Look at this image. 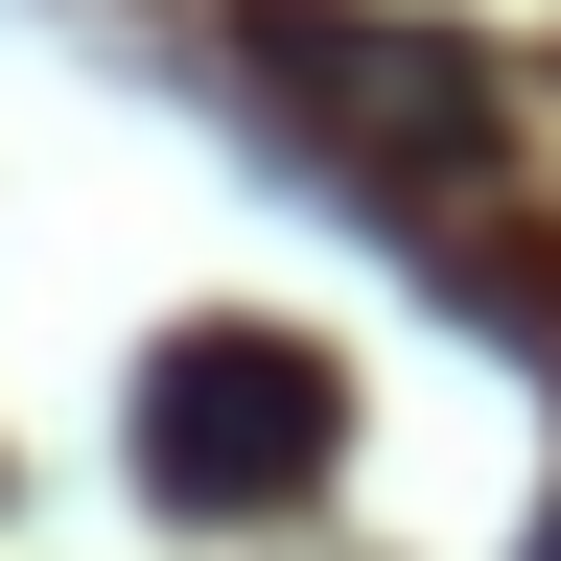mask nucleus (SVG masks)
<instances>
[{
    "label": "nucleus",
    "instance_id": "7ed1b4c3",
    "mask_svg": "<svg viewBox=\"0 0 561 561\" xmlns=\"http://www.w3.org/2000/svg\"><path fill=\"white\" fill-rule=\"evenodd\" d=\"M538 561H561V515H538Z\"/></svg>",
    "mask_w": 561,
    "mask_h": 561
},
{
    "label": "nucleus",
    "instance_id": "f257e3e1",
    "mask_svg": "<svg viewBox=\"0 0 561 561\" xmlns=\"http://www.w3.org/2000/svg\"><path fill=\"white\" fill-rule=\"evenodd\" d=\"M351 445V375L305 328H187L164 375H140V491L164 515H305Z\"/></svg>",
    "mask_w": 561,
    "mask_h": 561
},
{
    "label": "nucleus",
    "instance_id": "f03ea898",
    "mask_svg": "<svg viewBox=\"0 0 561 561\" xmlns=\"http://www.w3.org/2000/svg\"><path fill=\"white\" fill-rule=\"evenodd\" d=\"M234 47L280 70V94H328L351 140H468V117H491V70H468V47H421V24L375 47V24H328V0H257Z\"/></svg>",
    "mask_w": 561,
    "mask_h": 561
}]
</instances>
